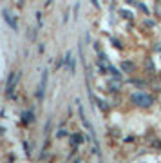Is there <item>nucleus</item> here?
<instances>
[{
    "label": "nucleus",
    "mask_w": 161,
    "mask_h": 163,
    "mask_svg": "<svg viewBox=\"0 0 161 163\" xmlns=\"http://www.w3.org/2000/svg\"><path fill=\"white\" fill-rule=\"evenodd\" d=\"M47 78H49V73H47V71H43V73H42L40 85H38V93H36V98H38V100H42V98H43V94H45V87H47Z\"/></svg>",
    "instance_id": "nucleus-2"
},
{
    "label": "nucleus",
    "mask_w": 161,
    "mask_h": 163,
    "mask_svg": "<svg viewBox=\"0 0 161 163\" xmlns=\"http://www.w3.org/2000/svg\"><path fill=\"white\" fill-rule=\"evenodd\" d=\"M4 18H6V22H7V24H9V25H11L15 31L18 29V24H17V20L11 17V13H9V11H4Z\"/></svg>",
    "instance_id": "nucleus-4"
},
{
    "label": "nucleus",
    "mask_w": 161,
    "mask_h": 163,
    "mask_svg": "<svg viewBox=\"0 0 161 163\" xmlns=\"http://www.w3.org/2000/svg\"><path fill=\"white\" fill-rule=\"evenodd\" d=\"M123 69H125V71H130V69H134V65L129 63V62H125V63H123Z\"/></svg>",
    "instance_id": "nucleus-8"
},
{
    "label": "nucleus",
    "mask_w": 161,
    "mask_h": 163,
    "mask_svg": "<svg viewBox=\"0 0 161 163\" xmlns=\"http://www.w3.org/2000/svg\"><path fill=\"white\" fill-rule=\"evenodd\" d=\"M132 102L136 103V105H140V107H148V105H152V96H148V94H143V93H138V94H134L132 96Z\"/></svg>",
    "instance_id": "nucleus-1"
},
{
    "label": "nucleus",
    "mask_w": 161,
    "mask_h": 163,
    "mask_svg": "<svg viewBox=\"0 0 161 163\" xmlns=\"http://www.w3.org/2000/svg\"><path fill=\"white\" fill-rule=\"evenodd\" d=\"M18 78H20V74H11L9 76V80H7V89H6V94L11 98L13 96V91H15V87H17V82H18Z\"/></svg>",
    "instance_id": "nucleus-3"
},
{
    "label": "nucleus",
    "mask_w": 161,
    "mask_h": 163,
    "mask_svg": "<svg viewBox=\"0 0 161 163\" xmlns=\"http://www.w3.org/2000/svg\"><path fill=\"white\" fill-rule=\"evenodd\" d=\"M73 142H74V143H81V142H83V138H81L80 134H74V136H73Z\"/></svg>",
    "instance_id": "nucleus-7"
},
{
    "label": "nucleus",
    "mask_w": 161,
    "mask_h": 163,
    "mask_svg": "<svg viewBox=\"0 0 161 163\" xmlns=\"http://www.w3.org/2000/svg\"><path fill=\"white\" fill-rule=\"evenodd\" d=\"M92 4H94V6H98V0H92Z\"/></svg>",
    "instance_id": "nucleus-9"
},
{
    "label": "nucleus",
    "mask_w": 161,
    "mask_h": 163,
    "mask_svg": "<svg viewBox=\"0 0 161 163\" xmlns=\"http://www.w3.org/2000/svg\"><path fill=\"white\" fill-rule=\"evenodd\" d=\"M22 118H24V122H25V123H29L31 120H33V112H24V114H22Z\"/></svg>",
    "instance_id": "nucleus-6"
},
{
    "label": "nucleus",
    "mask_w": 161,
    "mask_h": 163,
    "mask_svg": "<svg viewBox=\"0 0 161 163\" xmlns=\"http://www.w3.org/2000/svg\"><path fill=\"white\" fill-rule=\"evenodd\" d=\"M65 63H67V67H69V71H71V73H74V71H76V67H74V58H73V55H71V53H67V55H65Z\"/></svg>",
    "instance_id": "nucleus-5"
}]
</instances>
